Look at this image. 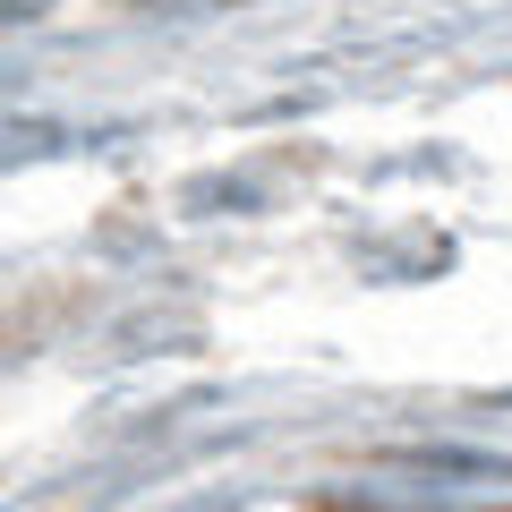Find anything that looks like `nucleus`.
Instances as JSON below:
<instances>
[{
  "instance_id": "nucleus-1",
  "label": "nucleus",
  "mask_w": 512,
  "mask_h": 512,
  "mask_svg": "<svg viewBox=\"0 0 512 512\" xmlns=\"http://www.w3.org/2000/svg\"><path fill=\"white\" fill-rule=\"evenodd\" d=\"M188 205H256V188L248 180H197V188H188Z\"/></svg>"
},
{
  "instance_id": "nucleus-2",
  "label": "nucleus",
  "mask_w": 512,
  "mask_h": 512,
  "mask_svg": "<svg viewBox=\"0 0 512 512\" xmlns=\"http://www.w3.org/2000/svg\"><path fill=\"white\" fill-rule=\"evenodd\" d=\"M43 9H52V0H0V26H35Z\"/></svg>"
}]
</instances>
